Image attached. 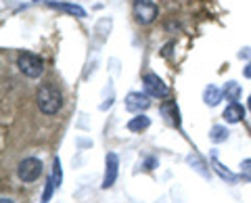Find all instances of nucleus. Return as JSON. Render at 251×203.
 <instances>
[{
  "label": "nucleus",
  "mask_w": 251,
  "mask_h": 203,
  "mask_svg": "<svg viewBox=\"0 0 251 203\" xmlns=\"http://www.w3.org/2000/svg\"><path fill=\"white\" fill-rule=\"evenodd\" d=\"M211 166H214V170L218 172V174H220V176H222V178H224V180H228L230 184H234V182H237V176H234V174H232V172H228V170H226V168H224V166H222V163H220V161H218L216 157H214V159H211Z\"/></svg>",
  "instance_id": "4468645a"
},
{
  "label": "nucleus",
  "mask_w": 251,
  "mask_h": 203,
  "mask_svg": "<svg viewBox=\"0 0 251 203\" xmlns=\"http://www.w3.org/2000/svg\"><path fill=\"white\" fill-rule=\"evenodd\" d=\"M222 92L226 95V99H228V101L237 103V101L241 99V84H237V82H226Z\"/></svg>",
  "instance_id": "f8f14e48"
},
{
  "label": "nucleus",
  "mask_w": 251,
  "mask_h": 203,
  "mask_svg": "<svg viewBox=\"0 0 251 203\" xmlns=\"http://www.w3.org/2000/svg\"><path fill=\"white\" fill-rule=\"evenodd\" d=\"M54 189H57V184H54L52 178H49V180H46V189H44V195H42V201H40V203H49L50 197H52V191H54Z\"/></svg>",
  "instance_id": "f3484780"
},
{
  "label": "nucleus",
  "mask_w": 251,
  "mask_h": 203,
  "mask_svg": "<svg viewBox=\"0 0 251 203\" xmlns=\"http://www.w3.org/2000/svg\"><path fill=\"white\" fill-rule=\"evenodd\" d=\"M151 107V97L143 95V92H130L126 95V109L130 113H143Z\"/></svg>",
  "instance_id": "423d86ee"
},
{
  "label": "nucleus",
  "mask_w": 251,
  "mask_h": 203,
  "mask_svg": "<svg viewBox=\"0 0 251 203\" xmlns=\"http://www.w3.org/2000/svg\"><path fill=\"white\" fill-rule=\"evenodd\" d=\"M149 126H151V118H147V115H136V118H132L130 122H128V130L130 132H143V130H147Z\"/></svg>",
  "instance_id": "9b49d317"
},
{
  "label": "nucleus",
  "mask_w": 251,
  "mask_h": 203,
  "mask_svg": "<svg viewBox=\"0 0 251 203\" xmlns=\"http://www.w3.org/2000/svg\"><path fill=\"white\" fill-rule=\"evenodd\" d=\"M117 172H120V159H117L115 153H107L105 157V178H103V189H109L113 186Z\"/></svg>",
  "instance_id": "0eeeda50"
},
{
  "label": "nucleus",
  "mask_w": 251,
  "mask_h": 203,
  "mask_svg": "<svg viewBox=\"0 0 251 203\" xmlns=\"http://www.w3.org/2000/svg\"><path fill=\"white\" fill-rule=\"evenodd\" d=\"M157 9L155 0H134V6H132V15H134L136 23L140 25H151V23L157 19Z\"/></svg>",
  "instance_id": "f03ea898"
},
{
  "label": "nucleus",
  "mask_w": 251,
  "mask_h": 203,
  "mask_svg": "<svg viewBox=\"0 0 251 203\" xmlns=\"http://www.w3.org/2000/svg\"><path fill=\"white\" fill-rule=\"evenodd\" d=\"M0 203H15L13 199H9V197H2V199H0Z\"/></svg>",
  "instance_id": "412c9836"
},
{
  "label": "nucleus",
  "mask_w": 251,
  "mask_h": 203,
  "mask_svg": "<svg viewBox=\"0 0 251 203\" xmlns=\"http://www.w3.org/2000/svg\"><path fill=\"white\" fill-rule=\"evenodd\" d=\"M143 84H145V92L153 99H166L170 95V88L166 86V82L155 74H147L143 77Z\"/></svg>",
  "instance_id": "39448f33"
},
{
  "label": "nucleus",
  "mask_w": 251,
  "mask_h": 203,
  "mask_svg": "<svg viewBox=\"0 0 251 203\" xmlns=\"http://www.w3.org/2000/svg\"><path fill=\"white\" fill-rule=\"evenodd\" d=\"M34 2H42V0H34Z\"/></svg>",
  "instance_id": "5701e85b"
},
{
  "label": "nucleus",
  "mask_w": 251,
  "mask_h": 203,
  "mask_svg": "<svg viewBox=\"0 0 251 203\" xmlns=\"http://www.w3.org/2000/svg\"><path fill=\"white\" fill-rule=\"evenodd\" d=\"M52 180H54V184L57 186H61V180H63V172H61V161H59V157H54V161H52Z\"/></svg>",
  "instance_id": "dca6fc26"
},
{
  "label": "nucleus",
  "mask_w": 251,
  "mask_h": 203,
  "mask_svg": "<svg viewBox=\"0 0 251 203\" xmlns=\"http://www.w3.org/2000/svg\"><path fill=\"white\" fill-rule=\"evenodd\" d=\"M222 95L224 92L220 90V88H216L214 84H209L207 88H205V92H203V101H205V105H209V107H216L220 101H222Z\"/></svg>",
  "instance_id": "9d476101"
},
{
  "label": "nucleus",
  "mask_w": 251,
  "mask_h": 203,
  "mask_svg": "<svg viewBox=\"0 0 251 203\" xmlns=\"http://www.w3.org/2000/svg\"><path fill=\"white\" fill-rule=\"evenodd\" d=\"M17 67L27 77H40L44 72V61L34 52H21L17 57Z\"/></svg>",
  "instance_id": "7ed1b4c3"
},
{
  "label": "nucleus",
  "mask_w": 251,
  "mask_h": 203,
  "mask_svg": "<svg viewBox=\"0 0 251 203\" xmlns=\"http://www.w3.org/2000/svg\"><path fill=\"white\" fill-rule=\"evenodd\" d=\"M249 54H251V51H249V49H243V51L239 52V57H241V59H243V57H245V59H247V57H249Z\"/></svg>",
  "instance_id": "aec40b11"
},
{
  "label": "nucleus",
  "mask_w": 251,
  "mask_h": 203,
  "mask_svg": "<svg viewBox=\"0 0 251 203\" xmlns=\"http://www.w3.org/2000/svg\"><path fill=\"white\" fill-rule=\"evenodd\" d=\"M163 115L170 120V124H174V126H180V115H178V107L174 103H166L161 107Z\"/></svg>",
  "instance_id": "ddd939ff"
},
{
  "label": "nucleus",
  "mask_w": 251,
  "mask_h": 203,
  "mask_svg": "<svg viewBox=\"0 0 251 203\" xmlns=\"http://www.w3.org/2000/svg\"><path fill=\"white\" fill-rule=\"evenodd\" d=\"M230 132L226 130V126H214L209 130V138L214 140V143H224L226 138H228Z\"/></svg>",
  "instance_id": "2eb2a0df"
},
{
  "label": "nucleus",
  "mask_w": 251,
  "mask_h": 203,
  "mask_svg": "<svg viewBox=\"0 0 251 203\" xmlns=\"http://www.w3.org/2000/svg\"><path fill=\"white\" fill-rule=\"evenodd\" d=\"M222 118L228 124H239L243 118H245V109H243V105H239V103H230L228 107L224 109Z\"/></svg>",
  "instance_id": "6e6552de"
},
{
  "label": "nucleus",
  "mask_w": 251,
  "mask_h": 203,
  "mask_svg": "<svg viewBox=\"0 0 251 203\" xmlns=\"http://www.w3.org/2000/svg\"><path fill=\"white\" fill-rule=\"evenodd\" d=\"M241 178L251 182V159H243L241 163Z\"/></svg>",
  "instance_id": "a211bd4d"
},
{
  "label": "nucleus",
  "mask_w": 251,
  "mask_h": 203,
  "mask_svg": "<svg viewBox=\"0 0 251 203\" xmlns=\"http://www.w3.org/2000/svg\"><path fill=\"white\" fill-rule=\"evenodd\" d=\"M247 103H249V111H251V97H249V101H247Z\"/></svg>",
  "instance_id": "4be33fe9"
},
{
  "label": "nucleus",
  "mask_w": 251,
  "mask_h": 203,
  "mask_svg": "<svg viewBox=\"0 0 251 203\" xmlns=\"http://www.w3.org/2000/svg\"><path fill=\"white\" fill-rule=\"evenodd\" d=\"M36 103H38V107H40L42 113L54 115V113H59V109L63 105V95L52 82L42 84L36 92Z\"/></svg>",
  "instance_id": "f257e3e1"
},
{
  "label": "nucleus",
  "mask_w": 251,
  "mask_h": 203,
  "mask_svg": "<svg viewBox=\"0 0 251 203\" xmlns=\"http://www.w3.org/2000/svg\"><path fill=\"white\" fill-rule=\"evenodd\" d=\"M50 6H52V9H57V11L74 15V17H77V19H84V17H86V11L82 9L80 4H72V2H50Z\"/></svg>",
  "instance_id": "1a4fd4ad"
},
{
  "label": "nucleus",
  "mask_w": 251,
  "mask_h": 203,
  "mask_svg": "<svg viewBox=\"0 0 251 203\" xmlns=\"http://www.w3.org/2000/svg\"><path fill=\"white\" fill-rule=\"evenodd\" d=\"M243 76H245V77H251V63H247V67L243 69Z\"/></svg>",
  "instance_id": "6ab92c4d"
},
{
  "label": "nucleus",
  "mask_w": 251,
  "mask_h": 203,
  "mask_svg": "<svg viewBox=\"0 0 251 203\" xmlns=\"http://www.w3.org/2000/svg\"><path fill=\"white\" fill-rule=\"evenodd\" d=\"M42 161L40 159H36V157H25V159H21L19 161V166H17V176H19V180L21 182H36L38 178L42 176Z\"/></svg>",
  "instance_id": "20e7f679"
}]
</instances>
